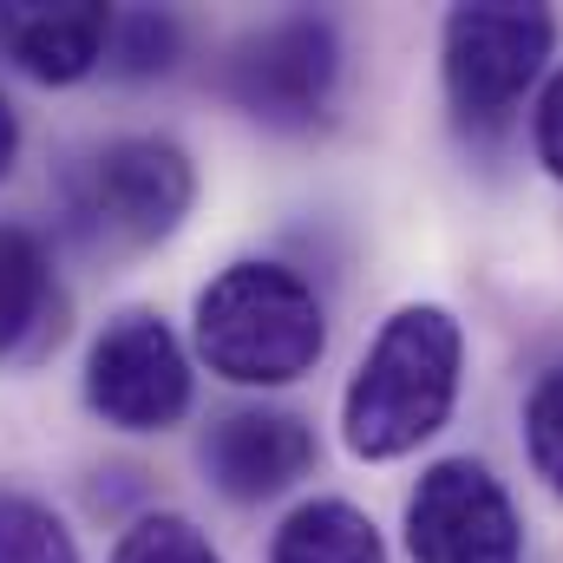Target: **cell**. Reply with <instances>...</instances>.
Returning a JSON list of instances; mask_svg holds the SVG:
<instances>
[{
  "label": "cell",
  "mask_w": 563,
  "mask_h": 563,
  "mask_svg": "<svg viewBox=\"0 0 563 563\" xmlns=\"http://www.w3.org/2000/svg\"><path fill=\"white\" fill-rule=\"evenodd\" d=\"M459 374H465V334L452 308L407 301L380 321L374 347L361 354L347 394H341V439L354 459L387 465L426 445L459 407Z\"/></svg>",
  "instance_id": "cell-1"
},
{
  "label": "cell",
  "mask_w": 563,
  "mask_h": 563,
  "mask_svg": "<svg viewBox=\"0 0 563 563\" xmlns=\"http://www.w3.org/2000/svg\"><path fill=\"white\" fill-rule=\"evenodd\" d=\"M190 341L210 374L236 387H288L328 347V314L314 282L282 263H230L197 288Z\"/></svg>",
  "instance_id": "cell-2"
},
{
  "label": "cell",
  "mask_w": 563,
  "mask_h": 563,
  "mask_svg": "<svg viewBox=\"0 0 563 563\" xmlns=\"http://www.w3.org/2000/svg\"><path fill=\"white\" fill-rule=\"evenodd\" d=\"M197 203V164L170 139H112L66 177V217L99 250H157Z\"/></svg>",
  "instance_id": "cell-3"
},
{
  "label": "cell",
  "mask_w": 563,
  "mask_h": 563,
  "mask_svg": "<svg viewBox=\"0 0 563 563\" xmlns=\"http://www.w3.org/2000/svg\"><path fill=\"white\" fill-rule=\"evenodd\" d=\"M558 46L551 7L531 0H472L445 13L439 33V66H445V99L465 132H505L525 92L538 86L544 59Z\"/></svg>",
  "instance_id": "cell-4"
},
{
  "label": "cell",
  "mask_w": 563,
  "mask_h": 563,
  "mask_svg": "<svg viewBox=\"0 0 563 563\" xmlns=\"http://www.w3.org/2000/svg\"><path fill=\"white\" fill-rule=\"evenodd\" d=\"M223 92L269 132H308L341 92V33L328 13H282L223 59Z\"/></svg>",
  "instance_id": "cell-5"
},
{
  "label": "cell",
  "mask_w": 563,
  "mask_h": 563,
  "mask_svg": "<svg viewBox=\"0 0 563 563\" xmlns=\"http://www.w3.org/2000/svg\"><path fill=\"white\" fill-rule=\"evenodd\" d=\"M190 354L164 314L125 308L92 334L86 354V407L119 432H170L190 413Z\"/></svg>",
  "instance_id": "cell-6"
},
{
  "label": "cell",
  "mask_w": 563,
  "mask_h": 563,
  "mask_svg": "<svg viewBox=\"0 0 563 563\" xmlns=\"http://www.w3.org/2000/svg\"><path fill=\"white\" fill-rule=\"evenodd\" d=\"M413 563H525V525L511 492L478 459H432L407 498Z\"/></svg>",
  "instance_id": "cell-7"
},
{
  "label": "cell",
  "mask_w": 563,
  "mask_h": 563,
  "mask_svg": "<svg viewBox=\"0 0 563 563\" xmlns=\"http://www.w3.org/2000/svg\"><path fill=\"white\" fill-rule=\"evenodd\" d=\"M314 465V426L282 407H236L203 432V472L230 505L282 498Z\"/></svg>",
  "instance_id": "cell-8"
},
{
  "label": "cell",
  "mask_w": 563,
  "mask_h": 563,
  "mask_svg": "<svg viewBox=\"0 0 563 563\" xmlns=\"http://www.w3.org/2000/svg\"><path fill=\"white\" fill-rule=\"evenodd\" d=\"M106 0H0V59L40 86H79L106 66Z\"/></svg>",
  "instance_id": "cell-9"
},
{
  "label": "cell",
  "mask_w": 563,
  "mask_h": 563,
  "mask_svg": "<svg viewBox=\"0 0 563 563\" xmlns=\"http://www.w3.org/2000/svg\"><path fill=\"white\" fill-rule=\"evenodd\" d=\"M59 282L53 256L26 223L0 217V367L13 361H40L59 341Z\"/></svg>",
  "instance_id": "cell-10"
},
{
  "label": "cell",
  "mask_w": 563,
  "mask_h": 563,
  "mask_svg": "<svg viewBox=\"0 0 563 563\" xmlns=\"http://www.w3.org/2000/svg\"><path fill=\"white\" fill-rule=\"evenodd\" d=\"M269 563H387L374 518L347 498H308L282 518Z\"/></svg>",
  "instance_id": "cell-11"
},
{
  "label": "cell",
  "mask_w": 563,
  "mask_h": 563,
  "mask_svg": "<svg viewBox=\"0 0 563 563\" xmlns=\"http://www.w3.org/2000/svg\"><path fill=\"white\" fill-rule=\"evenodd\" d=\"M184 26L164 7H119L112 13V40H106V73L119 79H157L177 66Z\"/></svg>",
  "instance_id": "cell-12"
},
{
  "label": "cell",
  "mask_w": 563,
  "mask_h": 563,
  "mask_svg": "<svg viewBox=\"0 0 563 563\" xmlns=\"http://www.w3.org/2000/svg\"><path fill=\"white\" fill-rule=\"evenodd\" d=\"M0 563H79V544L53 505L0 492Z\"/></svg>",
  "instance_id": "cell-13"
},
{
  "label": "cell",
  "mask_w": 563,
  "mask_h": 563,
  "mask_svg": "<svg viewBox=\"0 0 563 563\" xmlns=\"http://www.w3.org/2000/svg\"><path fill=\"white\" fill-rule=\"evenodd\" d=\"M112 563H223V558H217V544H210L190 518L151 511V518H139L132 531H119Z\"/></svg>",
  "instance_id": "cell-14"
},
{
  "label": "cell",
  "mask_w": 563,
  "mask_h": 563,
  "mask_svg": "<svg viewBox=\"0 0 563 563\" xmlns=\"http://www.w3.org/2000/svg\"><path fill=\"white\" fill-rule=\"evenodd\" d=\"M525 452H531V472L563 498V367H551L525 400Z\"/></svg>",
  "instance_id": "cell-15"
},
{
  "label": "cell",
  "mask_w": 563,
  "mask_h": 563,
  "mask_svg": "<svg viewBox=\"0 0 563 563\" xmlns=\"http://www.w3.org/2000/svg\"><path fill=\"white\" fill-rule=\"evenodd\" d=\"M531 144H538V164L563 184V66L551 73V86L538 92V112H531Z\"/></svg>",
  "instance_id": "cell-16"
},
{
  "label": "cell",
  "mask_w": 563,
  "mask_h": 563,
  "mask_svg": "<svg viewBox=\"0 0 563 563\" xmlns=\"http://www.w3.org/2000/svg\"><path fill=\"white\" fill-rule=\"evenodd\" d=\"M13 157H20V112H13V99L0 92V177L13 170Z\"/></svg>",
  "instance_id": "cell-17"
}]
</instances>
